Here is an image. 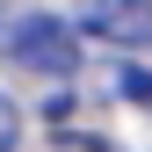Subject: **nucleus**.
I'll list each match as a JSON object with an SVG mask.
<instances>
[{"instance_id": "obj_3", "label": "nucleus", "mask_w": 152, "mask_h": 152, "mask_svg": "<svg viewBox=\"0 0 152 152\" xmlns=\"http://www.w3.org/2000/svg\"><path fill=\"white\" fill-rule=\"evenodd\" d=\"M15 138H22V109L0 94V152H15Z\"/></svg>"}, {"instance_id": "obj_1", "label": "nucleus", "mask_w": 152, "mask_h": 152, "mask_svg": "<svg viewBox=\"0 0 152 152\" xmlns=\"http://www.w3.org/2000/svg\"><path fill=\"white\" fill-rule=\"evenodd\" d=\"M0 51L22 72H36V80L80 72V29L58 22V15H15V22H0Z\"/></svg>"}, {"instance_id": "obj_2", "label": "nucleus", "mask_w": 152, "mask_h": 152, "mask_svg": "<svg viewBox=\"0 0 152 152\" xmlns=\"http://www.w3.org/2000/svg\"><path fill=\"white\" fill-rule=\"evenodd\" d=\"M94 29L123 36V44H145L152 36V0H94Z\"/></svg>"}]
</instances>
